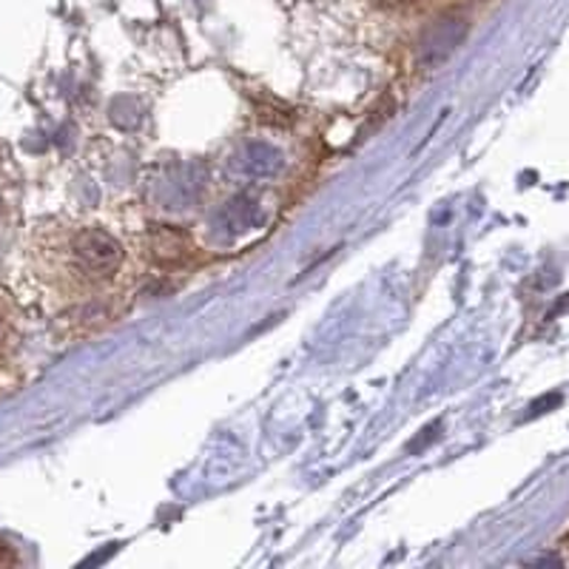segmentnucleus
<instances>
[]
</instances>
